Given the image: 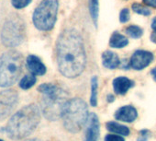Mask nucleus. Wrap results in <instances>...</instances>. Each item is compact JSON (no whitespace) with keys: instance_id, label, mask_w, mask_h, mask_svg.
I'll use <instances>...</instances> for the list:
<instances>
[{"instance_id":"393cba45","label":"nucleus","mask_w":156,"mask_h":141,"mask_svg":"<svg viewBox=\"0 0 156 141\" xmlns=\"http://www.w3.org/2000/svg\"><path fill=\"white\" fill-rule=\"evenodd\" d=\"M149 136V131L147 130H142L140 133V136L138 137V141H146Z\"/></svg>"},{"instance_id":"39448f33","label":"nucleus","mask_w":156,"mask_h":141,"mask_svg":"<svg viewBox=\"0 0 156 141\" xmlns=\"http://www.w3.org/2000/svg\"><path fill=\"white\" fill-rule=\"evenodd\" d=\"M22 55L16 51H9L0 56V87L12 86L22 71Z\"/></svg>"},{"instance_id":"2f4dec72","label":"nucleus","mask_w":156,"mask_h":141,"mask_svg":"<svg viewBox=\"0 0 156 141\" xmlns=\"http://www.w3.org/2000/svg\"><path fill=\"white\" fill-rule=\"evenodd\" d=\"M0 141H3V140H2V139H0Z\"/></svg>"},{"instance_id":"a878e982","label":"nucleus","mask_w":156,"mask_h":141,"mask_svg":"<svg viewBox=\"0 0 156 141\" xmlns=\"http://www.w3.org/2000/svg\"><path fill=\"white\" fill-rule=\"evenodd\" d=\"M142 1L145 5L156 9V0H142Z\"/></svg>"},{"instance_id":"2eb2a0df","label":"nucleus","mask_w":156,"mask_h":141,"mask_svg":"<svg viewBox=\"0 0 156 141\" xmlns=\"http://www.w3.org/2000/svg\"><path fill=\"white\" fill-rule=\"evenodd\" d=\"M128 43H129L128 39L117 32H115L110 37L109 45L113 48H122V47L126 46Z\"/></svg>"},{"instance_id":"4468645a","label":"nucleus","mask_w":156,"mask_h":141,"mask_svg":"<svg viewBox=\"0 0 156 141\" xmlns=\"http://www.w3.org/2000/svg\"><path fill=\"white\" fill-rule=\"evenodd\" d=\"M102 62L103 65L109 69H115L119 65V56L110 51H106L102 54Z\"/></svg>"},{"instance_id":"1a4fd4ad","label":"nucleus","mask_w":156,"mask_h":141,"mask_svg":"<svg viewBox=\"0 0 156 141\" xmlns=\"http://www.w3.org/2000/svg\"><path fill=\"white\" fill-rule=\"evenodd\" d=\"M153 60V54L151 52L138 50L130 58V65L133 69L141 70L148 66Z\"/></svg>"},{"instance_id":"cd10ccee","label":"nucleus","mask_w":156,"mask_h":141,"mask_svg":"<svg viewBox=\"0 0 156 141\" xmlns=\"http://www.w3.org/2000/svg\"><path fill=\"white\" fill-rule=\"evenodd\" d=\"M151 41H152L153 43H156V32H152V34H151Z\"/></svg>"},{"instance_id":"5701e85b","label":"nucleus","mask_w":156,"mask_h":141,"mask_svg":"<svg viewBox=\"0 0 156 141\" xmlns=\"http://www.w3.org/2000/svg\"><path fill=\"white\" fill-rule=\"evenodd\" d=\"M119 20L122 23L128 22L129 20V11L127 9H124L121 10L120 14H119Z\"/></svg>"},{"instance_id":"0eeeda50","label":"nucleus","mask_w":156,"mask_h":141,"mask_svg":"<svg viewBox=\"0 0 156 141\" xmlns=\"http://www.w3.org/2000/svg\"><path fill=\"white\" fill-rule=\"evenodd\" d=\"M1 38L8 47L20 45L24 39V26L17 20H9L3 27Z\"/></svg>"},{"instance_id":"412c9836","label":"nucleus","mask_w":156,"mask_h":141,"mask_svg":"<svg viewBox=\"0 0 156 141\" xmlns=\"http://www.w3.org/2000/svg\"><path fill=\"white\" fill-rule=\"evenodd\" d=\"M132 9L134 12L140 14V15H143V16H150L151 15V11L148 8L140 5V4H138V3H134L132 5Z\"/></svg>"},{"instance_id":"aec40b11","label":"nucleus","mask_w":156,"mask_h":141,"mask_svg":"<svg viewBox=\"0 0 156 141\" xmlns=\"http://www.w3.org/2000/svg\"><path fill=\"white\" fill-rule=\"evenodd\" d=\"M126 33L131 37V38H140L142 33H143V31L141 28H140L139 26H136V25H130L129 26L127 29H126Z\"/></svg>"},{"instance_id":"6ab92c4d","label":"nucleus","mask_w":156,"mask_h":141,"mask_svg":"<svg viewBox=\"0 0 156 141\" xmlns=\"http://www.w3.org/2000/svg\"><path fill=\"white\" fill-rule=\"evenodd\" d=\"M98 78L97 77H93L92 80H91V99H90V103L92 106H97L98 104Z\"/></svg>"},{"instance_id":"c756f323","label":"nucleus","mask_w":156,"mask_h":141,"mask_svg":"<svg viewBox=\"0 0 156 141\" xmlns=\"http://www.w3.org/2000/svg\"><path fill=\"white\" fill-rule=\"evenodd\" d=\"M108 101L109 102H113V101H114V96H113V95H108Z\"/></svg>"},{"instance_id":"4be33fe9","label":"nucleus","mask_w":156,"mask_h":141,"mask_svg":"<svg viewBox=\"0 0 156 141\" xmlns=\"http://www.w3.org/2000/svg\"><path fill=\"white\" fill-rule=\"evenodd\" d=\"M31 1L32 0H11V3L15 9H23V8L29 6Z\"/></svg>"},{"instance_id":"f3484780","label":"nucleus","mask_w":156,"mask_h":141,"mask_svg":"<svg viewBox=\"0 0 156 141\" xmlns=\"http://www.w3.org/2000/svg\"><path fill=\"white\" fill-rule=\"evenodd\" d=\"M89 12L94 21V24L98 25V0H89L88 3Z\"/></svg>"},{"instance_id":"f257e3e1","label":"nucleus","mask_w":156,"mask_h":141,"mask_svg":"<svg viewBox=\"0 0 156 141\" xmlns=\"http://www.w3.org/2000/svg\"><path fill=\"white\" fill-rule=\"evenodd\" d=\"M57 62L60 72L69 79L78 77L85 69L87 57L84 43L75 30H65L59 36Z\"/></svg>"},{"instance_id":"c85d7f7f","label":"nucleus","mask_w":156,"mask_h":141,"mask_svg":"<svg viewBox=\"0 0 156 141\" xmlns=\"http://www.w3.org/2000/svg\"><path fill=\"white\" fill-rule=\"evenodd\" d=\"M151 75L153 77V80L156 81V67H154L152 70H151Z\"/></svg>"},{"instance_id":"ddd939ff","label":"nucleus","mask_w":156,"mask_h":141,"mask_svg":"<svg viewBox=\"0 0 156 141\" xmlns=\"http://www.w3.org/2000/svg\"><path fill=\"white\" fill-rule=\"evenodd\" d=\"M133 85L134 83L125 77H119L115 79L113 81L114 91L117 94L119 95H124L129 91V89H130Z\"/></svg>"},{"instance_id":"20e7f679","label":"nucleus","mask_w":156,"mask_h":141,"mask_svg":"<svg viewBox=\"0 0 156 141\" xmlns=\"http://www.w3.org/2000/svg\"><path fill=\"white\" fill-rule=\"evenodd\" d=\"M89 113L87 103L81 99H72L64 105L62 118L64 127L72 132L77 133L87 124Z\"/></svg>"},{"instance_id":"a211bd4d","label":"nucleus","mask_w":156,"mask_h":141,"mask_svg":"<svg viewBox=\"0 0 156 141\" xmlns=\"http://www.w3.org/2000/svg\"><path fill=\"white\" fill-rule=\"evenodd\" d=\"M36 80H36L35 75H27L21 79L19 85L22 90H28V89H30L36 83Z\"/></svg>"},{"instance_id":"bb28decb","label":"nucleus","mask_w":156,"mask_h":141,"mask_svg":"<svg viewBox=\"0 0 156 141\" xmlns=\"http://www.w3.org/2000/svg\"><path fill=\"white\" fill-rule=\"evenodd\" d=\"M151 28H152L153 32H156V18H154V19H153V20H152Z\"/></svg>"},{"instance_id":"7ed1b4c3","label":"nucleus","mask_w":156,"mask_h":141,"mask_svg":"<svg viewBox=\"0 0 156 141\" xmlns=\"http://www.w3.org/2000/svg\"><path fill=\"white\" fill-rule=\"evenodd\" d=\"M38 91L44 95L41 101V112L43 115L51 121L62 117L64 105L67 102V95L64 91L50 83L41 84L39 86Z\"/></svg>"},{"instance_id":"dca6fc26","label":"nucleus","mask_w":156,"mask_h":141,"mask_svg":"<svg viewBox=\"0 0 156 141\" xmlns=\"http://www.w3.org/2000/svg\"><path fill=\"white\" fill-rule=\"evenodd\" d=\"M107 128L108 131L116 133L120 135H128L129 134V130L127 126L118 124L116 122H108L107 123Z\"/></svg>"},{"instance_id":"f8f14e48","label":"nucleus","mask_w":156,"mask_h":141,"mask_svg":"<svg viewBox=\"0 0 156 141\" xmlns=\"http://www.w3.org/2000/svg\"><path fill=\"white\" fill-rule=\"evenodd\" d=\"M115 118L119 121L131 123L137 118V111L130 105L123 106L116 112Z\"/></svg>"},{"instance_id":"7c9ffc66","label":"nucleus","mask_w":156,"mask_h":141,"mask_svg":"<svg viewBox=\"0 0 156 141\" xmlns=\"http://www.w3.org/2000/svg\"><path fill=\"white\" fill-rule=\"evenodd\" d=\"M26 141H41V140H38V139H29V140H26Z\"/></svg>"},{"instance_id":"f03ea898","label":"nucleus","mask_w":156,"mask_h":141,"mask_svg":"<svg viewBox=\"0 0 156 141\" xmlns=\"http://www.w3.org/2000/svg\"><path fill=\"white\" fill-rule=\"evenodd\" d=\"M41 111L35 104L24 106L9 119L5 132L12 139H22L30 135L38 126Z\"/></svg>"},{"instance_id":"b1692460","label":"nucleus","mask_w":156,"mask_h":141,"mask_svg":"<svg viewBox=\"0 0 156 141\" xmlns=\"http://www.w3.org/2000/svg\"><path fill=\"white\" fill-rule=\"evenodd\" d=\"M105 141H124V138L120 135H108L105 137Z\"/></svg>"},{"instance_id":"9b49d317","label":"nucleus","mask_w":156,"mask_h":141,"mask_svg":"<svg viewBox=\"0 0 156 141\" xmlns=\"http://www.w3.org/2000/svg\"><path fill=\"white\" fill-rule=\"evenodd\" d=\"M27 67L30 70V72L35 76H42L46 73V66L41 61L39 57L36 55H29L27 57Z\"/></svg>"},{"instance_id":"423d86ee","label":"nucleus","mask_w":156,"mask_h":141,"mask_svg":"<svg viewBox=\"0 0 156 141\" xmlns=\"http://www.w3.org/2000/svg\"><path fill=\"white\" fill-rule=\"evenodd\" d=\"M57 0H42L33 13V23L40 31H50L53 28L57 12Z\"/></svg>"},{"instance_id":"6e6552de","label":"nucleus","mask_w":156,"mask_h":141,"mask_svg":"<svg viewBox=\"0 0 156 141\" xmlns=\"http://www.w3.org/2000/svg\"><path fill=\"white\" fill-rule=\"evenodd\" d=\"M19 101L18 93L13 90H6L0 92V121L10 115Z\"/></svg>"},{"instance_id":"9d476101","label":"nucleus","mask_w":156,"mask_h":141,"mask_svg":"<svg viewBox=\"0 0 156 141\" xmlns=\"http://www.w3.org/2000/svg\"><path fill=\"white\" fill-rule=\"evenodd\" d=\"M87 130L86 141H98L99 135V121L98 116L91 113L87 119Z\"/></svg>"}]
</instances>
